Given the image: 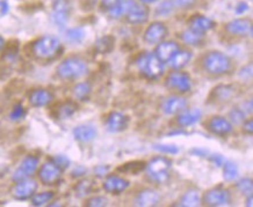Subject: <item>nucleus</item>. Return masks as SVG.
<instances>
[{
    "label": "nucleus",
    "instance_id": "7",
    "mask_svg": "<svg viewBox=\"0 0 253 207\" xmlns=\"http://www.w3.org/2000/svg\"><path fill=\"white\" fill-rule=\"evenodd\" d=\"M40 160L38 156L34 155H28L26 156L25 159L22 160L18 169L15 170L14 173H13L12 179L14 182L22 181V179L29 178L33 173H34L36 170H38Z\"/></svg>",
    "mask_w": 253,
    "mask_h": 207
},
{
    "label": "nucleus",
    "instance_id": "54",
    "mask_svg": "<svg viewBox=\"0 0 253 207\" xmlns=\"http://www.w3.org/2000/svg\"><path fill=\"white\" fill-rule=\"evenodd\" d=\"M191 154H193L194 156H200V158H206L209 153L207 149L205 148H199V147H196V148H193L191 151Z\"/></svg>",
    "mask_w": 253,
    "mask_h": 207
},
{
    "label": "nucleus",
    "instance_id": "39",
    "mask_svg": "<svg viewBox=\"0 0 253 207\" xmlns=\"http://www.w3.org/2000/svg\"><path fill=\"white\" fill-rule=\"evenodd\" d=\"M152 149L169 155H176L179 153V147L174 143H155L152 145Z\"/></svg>",
    "mask_w": 253,
    "mask_h": 207
},
{
    "label": "nucleus",
    "instance_id": "35",
    "mask_svg": "<svg viewBox=\"0 0 253 207\" xmlns=\"http://www.w3.org/2000/svg\"><path fill=\"white\" fill-rule=\"evenodd\" d=\"M238 177V167L232 161H224L223 163V178L226 182L235 181Z\"/></svg>",
    "mask_w": 253,
    "mask_h": 207
},
{
    "label": "nucleus",
    "instance_id": "50",
    "mask_svg": "<svg viewBox=\"0 0 253 207\" xmlns=\"http://www.w3.org/2000/svg\"><path fill=\"white\" fill-rule=\"evenodd\" d=\"M121 1L122 0H101V4H100V6H101L102 9L109 12L111 9L114 8L115 6H118Z\"/></svg>",
    "mask_w": 253,
    "mask_h": 207
},
{
    "label": "nucleus",
    "instance_id": "3",
    "mask_svg": "<svg viewBox=\"0 0 253 207\" xmlns=\"http://www.w3.org/2000/svg\"><path fill=\"white\" fill-rule=\"evenodd\" d=\"M206 72L212 75L224 74L231 69V61L229 56L219 51H211L205 56L202 62Z\"/></svg>",
    "mask_w": 253,
    "mask_h": 207
},
{
    "label": "nucleus",
    "instance_id": "38",
    "mask_svg": "<svg viewBox=\"0 0 253 207\" xmlns=\"http://www.w3.org/2000/svg\"><path fill=\"white\" fill-rule=\"evenodd\" d=\"M228 117L232 125H241L246 119V113L241 108H234L229 111Z\"/></svg>",
    "mask_w": 253,
    "mask_h": 207
},
{
    "label": "nucleus",
    "instance_id": "11",
    "mask_svg": "<svg viewBox=\"0 0 253 207\" xmlns=\"http://www.w3.org/2000/svg\"><path fill=\"white\" fill-rule=\"evenodd\" d=\"M62 170L50 161L43 165L39 170V178L44 185H55L61 179Z\"/></svg>",
    "mask_w": 253,
    "mask_h": 207
},
{
    "label": "nucleus",
    "instance_id": "48",
    "mask_svg": "<svg viewBox=\"0 0 253 207\" xmlns=\"http://www.w3.org/2000/svg\"><path fill=\"white\" fill-rule=\"evenodd\" d=\"M150 179H151L152 182L157 183V184H164L169 181V172H161V173H155V175H149Z\"/></svg>",
    "mask_w": 253,
    "mask_h": 207
},
{
    "label": "nucleus",
    "instance_id": "59",
    "mask_svg": "<svg viewBox=\"0 0 253 207\" xmlns=\"http://www.w3.org/2000/svg\"><path fill=\"white\" fill-rule=\"evenodd\" d=\"M156 1H157V0H139L141 4H154Z\"/></svg>",
    "mask_w": 253,
    "mask_h": 207
},
{
    "label": "nucleus",
    "instance_id": "45",
    "mask_svg": "<svg viewBox=\"0 0 253 207\" xmlns=\"http://www.w3.org/2000/svg\"><path fill=\"white\" fill-rule=\"evenodd\" d=\"M52 12H63L70 14L69 0H54L52 1Z\"/></svg>",
    "mask_w": 253,
    "mask_h": 207
},
{
    "label": "nucleus",
    "instance_id": "52",
    "mask_svg": "<svg viewBox=\"0 0 253 207\" xmlns=\"http://www.w3.org/2000/svg\"><path fill=\"white\" fill-rule=\"evenodd\" d=\"M86 172H87V170H86L85 167L78 166V167H76V168L72 170L71 176L73 177V178H78V177H83V176H84L85 173H86Z\"/></svg>",
    "mask_w": 253,
    "mask_h": 207
},
{
    "label": "nucleus",
    "instance_id": "9",
    "mask_svg": "<svg viewBox=\"0 0 253 207\" xmlns=\"http://www.w3.org/2000/svg\"><path fill=\"white\" fill-rule=\"evenodd\" d=\"M36 190H38V183L34 179L26 178L15 182V185L12 189V195L16 200H27L32 198Z\"/></svg>",
    "mask_w": 253,
    "mask_h": 207
},
{
    "label": "nucleus",
    "instance_id": "46",
    "mask_svg": "<svg viewBox=\"0 0 253 207\" xmlns=\"http://www.w3.org/2000/svg\"><path fill=\"white\" fill-rule=\"evenodd\" d=\"M51 161L54 162L55 165L57 166L61 170L68 169L70 167V163H71V161H70L68 156H65V155H55L54 158L51 159Z\"/></svg>",
    "mask_w": 253,
    "mask_h": 207
},
{
    "label": "nucleus",
    "instance_id": "21",
    "mask_svg": "<svg viewBox=\"0 0 253 207\" xmlns=\"http://www.w3.org/2000/svg\"><path fill=\"white\" fill-rule=\"evenodd\" d=\"M159 203V195L152 189H144L137 193L135 197L134 204L141 207L156 206Z\"/></svg>",
    "mask_w": 253,
    "mask_h": 207
},
{
    "label": "nucleus",
    "instance_id": "55",
    "mask_svg": "<svg viewBox=\"0 0 253 207\" xmlns=\"http://www.w3.org/2000/svg\"><path fill=\"white\" fill-rule=\"evenodd\" d=\"M243 130H244L245 133H248V135H252L253 132V121L252 119H248V121H244L243 123Z\"/></svg>",
    "mask_w": 253,
    "mask_h": 207
},
{
    "label": "nucleus",
    "instance_id": "53",
    "mask_svg": "<svg viewBox=\"0 0 253 207\" xmlns=\"http://www.w3.org/2000/svg\"><path fill=\"white\" fill-rule=\"evenodd\" d=\"M108 170H109V167H106V166H96L94 168V173L98 177H104L108 173Z\"/></svg>",
    "mask_w": 253,
    "mask_h": 207
},
{
    "label": "nucleus",
    "instance_id": "51",
    "mask_svg": "<svg viewBox=\"0 0 253 207\" xmlns=\"http://www.w3.org/2000/svg\"><path fill=\"white\" fill-rule=\"evenodd\" d=\"M209 161H211L215 167H222L225 160L221 154H212L209 156Z\"/></svg>",
    "mask_w": 253,
    "mask_h": 207
},
{
    "label": "nucleus",
    "instance_id": "24",
    "mask_svg": "<svg viewBox=\"0 0 253 207\" xmlns=\"http://www.w3.org/2000/svg\"><path fill=\"white\" fill-rule=\"evenodd\" d=\"M51 101L52 94L49 91H46V89H34V91L29 94V102H31V104L33 106H36V108H41V106L49 104Z\"/></svg>",
    "mask_w": 253,
    "mask_h": 207
},
{
    "label": "nucleus",
    "instance_id": "47",
    "mask_svg": "<svg viewBox=\"0 0 253 207\" xmlns=\"http://www.w3.org/2000/svg\"><path fill=\"white\" fill-rule=\"evenodd\" d=\"M174 8H180V9H187L193 7L196 4L198 0H172Z\"/></svg>",
    "mask_w": 253,
    "mask_h": 207
},
{
    "label": "nucleus",
    "instance_id": "25",
    "mask_svg": "<svg viewBox=\"0 0 253 207\" xmlns=\"http://www.w3.org/2000/svg\"><path fill=\"white\" fill-rule=\"evenodd\" d=\"M192 52L188 51V50H180L179 49L178 51H176L174 55L172 56V58L169 59L168 62L169 68H172L173 69H184L186 65L188 64L189 62H191L192 59Z\"/></svg>",
    "mask_w": 253,
    "mask_h": 207
},
{
    "label": "nucleus",
    "instance_id": "44",
    "mask_svg": "<svg viewBox=\"0 0 253 207\" xmlns=\"http://www.w3.org/2000/svg\"><path fill=\"white\" fill-rule=\"evenodd\" d=\"M86 206L88 207H104L108 205V199L106 197L102 196H96V197H92L86 200Z\"/></svg>",
    "mask_w": 253,
    "mask_h": 207
},
{
    "label": "nucleus",
    "instance_id": "31",
    "mask_svg": "<svg viewBox=\"0 0 253 207\" xmlns=\"http://www.w3.org/2000/svg\"><path fill=\"white\" fill-rule=\"evenodd\" d=\"M180 38L187 45L200 46V44H202V42H204L205 36L202 34H198V33L193 32L191 29H186L180 34Z\"/></svg>",
    "mask_w": 253,
    "mask_h": 207
},
{
    "label": "nucleus",
    "instance_id": "8",
    "mask_svg": "<svg viewBox=\"0 0 253 207\" xmlns=\"http://www.w3.org/2000/svg\"><path fill=\"white\" fill-rule=\"evenodd\" d=\"M236 93H237V87L235 85H218L211 92L208 102L215 104L226 103L235 98Z\"/></svg>",
    "mask_w": 253,
    "mask_h": 207
},
{
    "label": "nucleus",
    "instance_id": "34",
    "mask_svg": "<svg viewBox=\"0 0 253 207\" xmlns=\"http://www.w3.org/2000/svg\"><path fill=\"white\" fill-rule=\"evenodd\" d=\"M86 33L81 27H76V28H70L65 32V39L72 44H78L85 39Z\"/></svg>",
    "mask_w": 253,
    "mask_h": 207
},
{
    "label": "nucleus",
    "instance_id": "49",
    "mask_svg": "<svg viewBox=\"0 0 253 207\" xmlns=\"http://www.w3.org/2000/svg\"><path fill=\"white\" fill-rule=\"evenodd\" d=\"M238 76L241 78L243 81H246V80H250L252 78V64L250 63L249 65H246L243 68L241 71L238 72Z\"/></svg>",
    "mask_w": 253,
    "mask_h": 207
},
{
    "label": "nucleus",
    "instance_id": "17",
    "mask_svg": "<svg viewBox=\"0 0 253 207\" xmlns=\"http://www.w3.org/2000/svg\"><path fill=\"white\" fill-rule=\"evenodd\" d=\"M186 105H187V101H186V99L181 98V96H169L168 99L163 101L162 110L165 115L172 116L180 112L182 109L186 108Z\"/></svg>",
    "mask_w": 253,
    "mask_h": 207
},
{
    "label": "nucleus",
    "instance_id": "32",
    "mask_svg": "<svg viewBox=\"0 0 253 207\" xmlns=\"http://www.w3.org/2000/svg\"><path fill=\"white\" fill-rule=\"evenodd\" d=\"M135 4V0H122L118 6H115V7L111 9L108 13L113 19H118L122 15H126V13L134 7Z\"/></svg>",
    "mask_w": 253,
    "mask_h": 207
},
{
    "label": "nucleus",
    "instance_id": "14",
    "mask_svg": "<svg viewBox=\"0 0 253 207\" xmlns=\"http://www.w3.org/2000/svg\"><path fill=\"white\" fill-rule=\"evenodd\" d=\"M102 188L111 195H121L129 188V181L118 175H108L106 176Z\"/></svg>",
    "mask_w": 253,
    "mask_h": 207
},
{
    "label": "nucleus",
    "instance_id": "36",
    "mask_svg": "<svg viewBox=\"0 0 253 207\" xmlns=\"http://www.w3.org/2000/svg\"><path fill=\"white\" fill-rule=\"evenodd\" d=\"M55 193L51 191L41 192V193H34L32 197V205L33 206H44L46 204L51 202L54 198Z\"/></svg>",
    "mask_w": 253,
    "mask_h": 207
},
{
    "label": "nucleus",
    "instance_id": "4",
    "mask_svg": "<svg viewBox=\"0 0 253 207\" xmlns=\"http://www.w3.org/2000/svg\"><path fill=\"white\" fill-rule=\"evenodd\" d=\"M61 49V42L56 36H43L33 44V53L40 59L54 58Z\"/></svg>",
    "mask_w": 253,
    "mask_h": 207
},
{
    "label": "nucleus",
    "instance_id": "10",
    "mask_svg": "<svg viewBox=\"0 0 253 207\" xmlns=\"http://www.w3.org/2000/svg\"><path fill=\"white\" fill-rule=\"evenodd\" d=\"M168 36V28L163 22H152L143 35V39L146 44H158Z\"/></svg>",
    "mask_w": 253,
    "mask_h": 207
},
{
    "label": "nucleus",
    "instance_id": "12",
    "mask_svg": "<svg viewBox=\"0 0 253 207\" xmlns=\"http://www.w3.org/2000/svg\"><path fill=\"white\" fill-rule=\"evenodd\" d=\"M106 129L109 133H120L128 129L129 117L119 111H112L106 119Z\"/></svg>",
    "mask_w": 253,
    "mask_h": 207
},
{
    "label": "nucleus",
    "instance_id": "43",
    "mask_svg": "<svg viewBox=\"0 0 253 207\" xmlns=\"http://www.w3.org/2000/svg\"><path fill=\"white\" fill-rule=\"evenodd\" d=\"M26 115V110L23 108L21 103H16V104L13 106L12 111L9 112V119L11 121H20V119L23 118Z\"/></svg>",
    "mask_w": 253,
    "mask_h": 207
},
{
    "label": "nucleus",
    "instance_id": "28",
    "mask_svg": "<svg viewBox=\"0 0 253 207\" xmlns=\"http://www.w3.org/2000/svg\"><path fill=\"white\" fill-rule=\"evenodd\" d=\"M78 110V105L72 101H66L55 108V117L58 119H68Z\"/></svg>",
    "mask_w": 253,
    "mask_h": 207
},
{
    "label": "nucleus",
    "instance_id": "26",
    "mask_svg": "<svg viewBox=\"0 0 253 207\" xmlns=\"http://www.w3.org/2000/svg\"><path fill=\"white\" fill-rule=\"evenodd\" d=\"M95 51L100 55H108L115 48V37L112 35H105L98 38L94 44Z\"/></svg>",
    "mask_w": 253,
    "mask_h": 207
},
{
    "label": "nucleus",
    "instance_id": "22",
    "mask_svg": "<svg viewBox=\"0 0 253 207\" xmlns=\"http://www.w3.org/2000/svg\"><path fill=\"white\" fill-rule=\"evenodd\" d=\"M149 19V9L144 5L135 4L130 11L126 13V21L131 25H143Z\"/></svg>",
    "mask_w": 253,
    "mask_h": 207
},
{
    "label": "nucleus",
    "instance_id": "27",
    "mask_svg": "<svg viewBox=\"0 0 253 207\" xmlns=\"http://www.w3.org/2000/svg\"><path fill=\"white\" fill-rule=\"evenodd\" d=\"M146 163L141 160H135V161H130L123 163V165L119 166L116 170L121 173H126V175H138V173L143 172L145 170Z\"/></svg>",
    "mask_w": 253,
    "mask_h": 207
},
{
    "label": "nucleus",
    "instance_id": "19",
    "mask_svg": "<svg viewBox=\"0 0 253 207\" xmlns=\"http://www.w3.org/2000/svg\"><path fill=\"white\" fill-rule=\"evenodd\" d=\"M201 117L202 112L200 109H182L180 112H178L176 123L182 128H188L198 123Z\"/></svg>",
    "mask_w": 253,
    "mask_h": 207
},
{
    "label": "nucleus",
    "instance_id": "2",
    "mask_svg": "<svg viewBox=\"0 0 253 207\" xmlns=\"http://www.w3.org/2000/svg\"><path fill=\"white\" fill-rule=\"evenodd\" d=\"M136 66L145 78L157 79L164 73V63L159 61L155 53L146 52L142 53L136 59Z\"/></svg>",
    "mask_w": 253,
    "mask_h": 207
},
{
    "label": "nucleus",
    "instance_id": "37",
    "mask_svg": "<svg viewBox=\"0 0 253 207\" xmlns=\"http://www.w3.org/2000/svg\"><path fill=\"white\" fill-rule=\"evenodd\" d=\"M236 188L238 189L239 192H242L245 197L251 196L253 192V182L250 177H244V178H241L239 181L236 183Z\"/></svg>",
    "mask_w": 253,
    "mask_h": 207
},
{
    "label": "nucleus",
    "instance_id": "33",
    "mask_svg": "<svg viewBox=\"0 0 253 207\" xmlns=\"http://www.w3.org/2000/svg\"><path fill=\"white\" fill-rule=\"evenodd\" d=\"M93 189H94V181L88 178L82 179V181L78 182L75 186L76 196H77L78 198H84V197L91 195Z\"/></svg>",
    "mask_w": 253,
    "mask_h": 207
},
{
    "label": "nucleus",
    "instance_id": "5",
    "mask_svg": "<svg viewBox=\"0 0 253 207\" xmlns=\"http://www.w3.org/2000/svg\"><path fill=\"white\" fill-rule=\"evenodd\" d=\"M165 86L169 91H174L179 94H185L191 91L192 80L187 73L184 72H172L166 76Z\"/></svg>",
    "mask_w": 253,
    "mask_h": 207
},
{
    "label": "nucleus",
    "instance_id": "58",
    "mask_svg": "<svg viewBox=\"0 0 253 207\" xmlns=\"http://www.w3.org/2000/svg\"><path fill=\"white\" fill-rule=\"evenodd\" d=\"M8 2L6 0H0V13H1V15H5L8 12Z\"/></svg>",
    "mask_w": 253,
    "mask_h": 207
},
{
    "label": "nucleus",
    "instance_id": "61",
    "mask_svg": "<svg viewBox=\"0 0 253 207\" xmlns=\"http://www.w3.org/2000/svg\"><path fill=\"white\" fill-rule=\"evenodd\" d=\"M4 45H5V41H4V38H2L1 36H0V50H1L2 48H4Z\"/></svg>",
    "mask_w": 253,
    "mask_h": 207
},
{
    "label": "nucleus",
    "instance_id": "13",
    "mask_svg": "<svg viewBox=\"0 0 253 207\" xmlns=\"http://www.w3.org/2000/svg\"><path fill=\"white\" fill-rule=\"evenodd\" d=\"M207 130L215 136L226 137L232 132V124L225 117L214 116L207 123Z\"/></svg>",
    "mask_w": 253,
    "mask_h": 207
},
{
    "label": "nucleus",
    "instance_id": "20",
    "mask_svg": "<svg viewBox=\"0 0 253 207\" xmlns=\"http://www.w3.org/2000/svg\"><path fill=\"white\" fill-rule=\"evenodd\" d=\"M172 162L171 160L164 156H156V158L150 160L149 163H146L145 170L146 173L149 175H155V173H161L169 172V169L171 168Z\"/></svg>",
    "mask_w": 253,
    "mask_h": 207
},
{
    "label": "nucleus",
    "instance_id": "16",
    "mask_svg": "<svg viewBox=\"0 0 253 207\" xmlns=\"http://www.w3.org/2000/svg\"><path fill=\"white\" fill-rule=\"evenodd\" d=\"M216 23L212 21L211 19L207 18L205 15H193L188 21V29L191 31L198 33V34H202L205 35L206 33L211 31L214 28Z\"/></svg>",
    "mask_w": 253,
    "mask_h": 207
},
{
    "label": "nucleus",
    "instance_id": "18",
    "mask_svg": "<svg viewBox=\"0 0 253 207\" xmlns=\"http://www.w3.org/2000/svg\"><path fill=\"white\" fill-rule=\"evenodd\" d=\"M179 50V44L174 41H162L156 46L155 55L159 61L163 63H168L172 56Z\"/></svg>",
    "mask_w": 253,
    "mask_h": 207
},
{
    "label": "nucleus",
    "instance_id": "1",
    "mask_svg": "<svg viewBox=\"0 0 253 207\" xmlns=\"http://www.w3.org/2000/svg\"><path fill=\"white\" fill-rule=\"evenodd\" d=\"M88 66L79 57H69L57 66L56 73L63 80H75L87 74Z\"/></svg>",
    "mask_w": 253,
    "mask_h": 207
},
{
    "label": "nucleus",
    "instance_id": "57",
    "mask_svg": "<svg viewBox=\"0 0 253 207\" xmlns=\"http://www.w3.org/2000/svg\"><path fill=\"white\" fill-rule=\"evenodd\" d=\"M241 109L246 113V115H248V113L249 115L252 113V100H249V101H245L243 103Z\"/></svg>",
    "mask_w": 253,
    "mask_h": 207
},
{
    "label": "nucleus",
    "instance_id": "56",
    "mask_svg": "<svg viewBox=\"0 0 253 207\" xmlns=\"http://www.w3.org/2000/svg\"><path fill=\"white\" fill-rule=\"evenodd\" d=\"M248 9H249V5L244 1H241V2H238L237 6H236L235 12H236V14L241 15V14H243V13H245L246 11H248Z\"/></svg>",
    "mask_w": 253,
    "mask_h": 207
},
{
    "label": "nucleus",
    "instance_id": "42",
    "mask_svg": "<svg viewBox=\"0 0 253 207\" xmlns=\"http://www.w3.org/2000/svg\"><path fill=\"white\" fill-rule=\"evenodd\" d=\"M69 13H63V12H52L50 15V19L54 25L58 27H64L69 20Z\"/></svg>",
    "mask_w": 253,
    "mask_h": 207
},
{
    "label": "nucleus",
    "instance_id": "30",
    "mask_svg": "<svg viewBox=\"0 0 253 207\" xmlns=\"http://www.w3.org/2000/svg\"><path fill=\"white\" fill-rule=\"evenodd\" d=\"M91 92L92 86L91 83L87 81L79 82L77 85H75V87L72 88L73 96L77 100H79V101H86V100L88 99L89 94H91Z\"/></svg>",
    "mask_w": 253,
    "mask_h": 207
},
{
    "label": "nucleus",
    "instance_id": "29",
    "mask_svg": "<svg viewBox=\"0 0 253 207\" xmlns=\"http://www.w3.org/2000/svg\"><path fill=\"white\" fill-rule=\"evenodd\" d=\"M200 203H201V199H200L198 190L189 189L181 196L178 205L182 207H195L199 206Z\"/></svg>",
    "mask_w": 253,
    "mask_h": 207
},
{
    "label": "nucleus",
    "instance_id": "60",
    "mask_svg": "<svg viewBox=\"0 0 253 207\" xmlns=\"http://www.w3.org/2000/svg\"><path fill=\"white\" fill-rule=\"evenodd\" d=\"M246 206L252 207V195L248 196V200H246Z\"/></svg>",
    "mask_w": 253,
    "mask_h": 207
},
{
    "label": "nucleus",
    "instance_id": "40",
    "mask_svg": "<svg viewBox=\"0 0 253 207\" xmlns=\"http://www.w3.org/2000/svg\"><path fill=\"white\" fill-rule=\"evenodd\" d=\"M4 58L7 61H13L19 53V42L11 41L7 45H4Z\"/></svg>",
    "mask_w": 253,
    "mask_h": 207
},
{
    "label": "nucleus",
    "instance_id": "23",
    "mask_svg": "<svg viewBox=\"0 0 253 207\" xmlns=\"http://www.w3.org/2000/svg\"><path fill=\"white\" fill-rule=\"evenodd\" d=\"M72 133H73V137H75V139L81 142L92 141V140H94L96 135H98L96 129L91 124H82V125L76 126V128L73 129Z\"/></svg>",
    "mask_w": 253,
    "mask_h": 207
},
{
    "label": "nucleus",
    "instance_id": "6",
    "mask_svg": "<svg viewBox=\"0 0 253 207\" xmlns=\"http://www.w3.org/2000/svg\"><path fill=\"white\" fill-rule=\"evenodd\" d=\"M202 203L205 206L218 207L225 206L231 203V193L229 190L223 189L222 186H216V188L209 189L208 191L204 193L202 197Z\"/></svg>",
    "mask_w": 253,
    "mask_h": 207
},
{
    "label": "nucleus",
    "instance_id": "41",
    "mask_svg": "<svg viewBox=\"0 0 253 207\" xmlns=\"http://www.w3.org/2000/svg\"><path fill=\"white\" fill-rule=\"evenodd\" d=\"M174 5H173L172 0H163L156 8V15L158 16H166L169 15L174 11Z\"/></svg>",
    "mask_w": 253,
    "mask_h": 207
},
{
    "label": "nucleus",
    "instance_id": "15",
    "mask_svg": "<svg viewBox=\"0 0 253 207\" xmlns=\"http://www.w3.org/2000/svg\"><path fill=\"white\" fill-rule=\"evenodd\" d=\"M225 32L234 36L252 35V21L250 19H235L226 23Z\"/></svg>",
    "mask_w": 253,
    "mask_h": 207
}]
</instances>
